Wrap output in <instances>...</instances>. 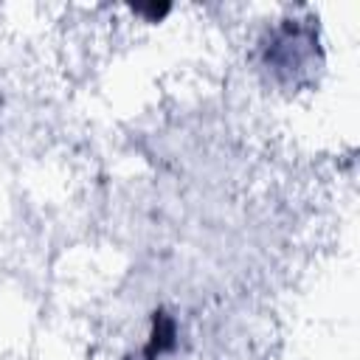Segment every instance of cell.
I'll return each instance as SVG.
<instances>
[{
	"label": "cell",
	"mask_w": 360,
	"mask_h": 360,
	"mask_svg": "<svg viewBox=\"0 0 360 360\" xmlns=\"http://www.w3.org/2000/svg\"><path fill=\"white\" fill-rule=\"evenodd\" d=\"M312 45H315V37L312 31L301 28L298 22H287L284 28H278L267 45V68H273L276 73H298L307 68L309 62V53H312Z\"/></svg>",
	"instance_id": "1"
},
{
	"label": "cell",
	"mask_w": 360,
	"mask_h": 360,
	"mask_svg": "<svg viewBox=\"0 0 360 360\" xmlns=\"http://www.w3.org/2000/svg\"><path fill=\"white\" fill-rule=\"evenodd\" d=\"M174 323L166 318V315H160V318H155V326H152V332H149V340H146V357H160V354H166L172 346H174Z\"/></svg>",
	"instance_id": "2"
}]
</instances>
